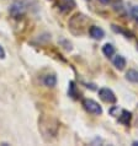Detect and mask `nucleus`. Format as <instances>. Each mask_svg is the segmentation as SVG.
Here are the masks:
<instances>
[{
    "label": "nucleus",
    "mask_w": 138,
    "mask_h": 146,
    "mask_svg": "<svg viewBox=\"0 0 138 146\" xmlns=\"http://www.w3.org/2000/svg\"><path fill=\"white\" fill-rule=\"evenodd\" d=\"M131 118H132V113L128 112V111H122L121 112V115L119 118V121L122 123L123 125H128L129 121H131Z\"/></svg>",
    "instance_id": "8"
},
{
    "label": "nucleus",
    "mask_w": 138,
    "mask_h": 146,
    "mask_svg": "<svg viewBox=\"0 0 138 146\" xmlns=\"http://www.w3.org/2000/svg\"><path fill=\"white\" fill-rule=\"evenodd\" d=\"M28 5L26 3L23 1H15L13 5L10 6V14L14 16V17H20V16H22L23 14L26 13Z\"/></svg>",
    "instance_id": "4"
},
{
    "label": "nucleus",
    "mask_w": 138,
    "mask_h": 146,
    "mask_svg": "<svg viewBox=\"0 0 138 146\" xmlns=\"http://www.w3.org/2000/svg\"><path fill=\"white\" fill-rule=\"evenodd\" d=\"M69 96L73 97V98H76L78 97V92H76V86L74 81H70L69 82Z\"/></svg>",
    "instance_id": "13"
},
{
    "label": "nucleus",
    "mask_w": 138,
    "mask_h": 146,
    "mask_svg": "<svg viewBox=\"0 0 138 146\" xmlns=\"http://www.w3.org/2000/svg\"><path fill=\"white\" fill-rule=\"evenodd\" d=\"M133 146H138V141H135V143H133Z\"/></svg>",
    "instance_id": "17"
},
{
    "label": "nucleus",
    "mask_w": 138,
    "mask_h": 146,
    "mask_svg": "<svg viewBox=\"0 0 138 146\" xmlns=\"http://www.w3.org/2000/svg\"><path fill=\"white\" fill-rule=\"evenodd\" d=\"M56 5L62 13H68L76 6V3L74 0H57Z\"/></svg>",
    "instance_id": "6"
},
{
    "label": "nucleus",
    "mask_w": 138,
    "mask_h": 146,
    "mask_svg": "<svg viewBox=\"0 0 138 146\" xmlns=\"http://www.w3.org/2000/svg\"><path fill=\"white\" fill-rule=\"evenodd\" d=\"M126 79L131 82H138V70H133V69L128 70L126 74Z\"/></svg>",
    "instance_id": "11"
},
{
    "label": "nucleus",
    "mask_w": 138,
    "mask_h": 146,
    "mask_svg": "<svg viewBox=\"0 0 138 146\" xmlns=\"http://www.w3.org/2000/svg\"><path fill=\"white\" fill-rule=\"evenodd\" d=\"M100 3H102V4H107L109 1H110V0H99Z\"/></svg>",
    "instance_id": "16"
},
{
    "label": "nucleus",
    "mask_w": 138,
    "mask_h": 146,
    "mask_svg": "<svg viewBox=\"0 0 138 146\" xmlns=\"http://www.w3.org/2000/svg\"><path fill=\"white\" fill-rule=\"evenodd\" d=\"M113 65L119 69V70H123L126 66V59L122 55H116L115 59H113Z\"/></svg>",
    "instance_id": "9"
},
{
    "label": "nucleus",
    "mask_w": 138,
    "mask_h": 146,
    "mask_svg": "<svg viewBox=\"0 0 138 146\" xmlns=\"http://www.w3.org/2000/svg\"><path fill=\"white\" fill-rule=\"evenodd\" d=\"M5 58V50H4V48L0 46V59H4Z\"/></svg>",
    "instance_id": "15"
},
{
    "label": "nucleus",
    "mask_w": 138,
    "mask_h": 146,
    "mask_svg": "<svg viewBox=\"0 0 138 146\" xmlns=\"http://www.w3.org/2000/svg\"><path fill=\"white\" fill-rule=\"evenodd\" d=\"M83 107L85 108L86 112L91 113V114H95V115H100L101 113H102V108H101L100 104L90 98L83 100Z\"/></svg>",
    "instance_id": "3"
},
{
    "label": "nucleus",
    "mask_w": 138,
    "mask_h": 146,
    "mask_svg": "<svg viewBox=\"0 0 138 146\" xmlns=\"http://www.w3.org/2000/svg\"><path fill=\"white\" fill-rule=\"evenodd\" d=\"M89 33H90V36L94 39H101L104 37L105 32H104L102 28H100L97 26H91L90 28H89Z\"/></svg>",
    "instance_id": "7"
},
{
    "label": "nucleus",
    "mask_w": 138,
    "mask_h": 146,
    "mask_svg": "<svg viewBox=\"0 0 138 146\" xmlns=\"http://www.w3.org/2000/svg\"><path fill=\"white\" fill-rule=\"evenodd\" d=\"M99 96H100V98L106 103H115L116 102V96L110 88L104 87V88H101V90H99Z\"/></svg>",
    "instance_id": "5"
},
{
    "label": "nucleus",
    "mask_w": 138,
    "mask_h": 146,
    "mask_svg": "<svg viewBox=\"0 0 138 146\" xmlns=\"http://www.w3.org/2000/svg\"><path fill=\"white\" fill-rule=\"evenodd\" d=\"M102 53L106 55V56H112L113 55V53H115V48H113V46H111V44H105V46L102 47Z\"/></svg>",
    "instance_id": "12"
},
{
    "label": "nucleus",
    "mask_w": 138,
    "mask_h": 146,
    "mask_svg": "<svg viewBox=\"0 0 138 146\" xmlns=\"http://www.w3.org/2000/svg\"><path fill=\"white\" fill-rule=\"evenodd\" d=\"M131 13L136 19H138V6H133L131 9Z\"/></svg>",
    "instance_id": "14"
},
{
    "label": "nucleus",
    "mask_w": 138,
    "mask_h": 146,
    "mask_svg": "<svg viewBox=\"0 0 138 146\" xmlns=\"http://www.w3.org/2000/svg\"><path fill=\"white\" fill-rule=\"evenodd\" d=\"M86 23H88V19L84 15L76 14L69 20V30L72 32H74L75 28H78L75 35H83L85 31V27H86Z\"/></svg>",
    "instance_id": "2"
},
{
    "label": "nucleus",
    "mask_w": 138,
    "mask_h": 146,
    "mask_svg": "<svg viewBox=\"0 0 138 146\" xmlns=\"http://www.w3.org/2000/svg\"><path fill=\"white\" fill-rule=\"evenodd\" d=\"M43 84L46 85V86H48V87H54L56 85H57V78H56V75L51 74V75L44 76Z\"/></svg>",
    "instance_id": "10"
},
{
    "label": "nucleus",
    "mask_w": 138,
    "mask_h": 146,
    "mask_svg": "<svg viewBox=\"0 0 138 146\" xmlns=\"http://www.w3.org/2000/svg\"><path fill=\"white\" fill-rule=\"evenodd\" d=\"M59 129V123L56 118L51 115H41V118L38 119V130L41 131L43 137L46 139H51L54 137L58 133Z\"/></svg>",
    "instance_id": "1"
}]
</instances>
